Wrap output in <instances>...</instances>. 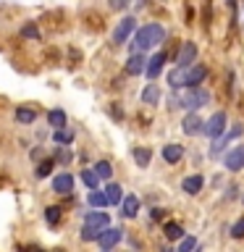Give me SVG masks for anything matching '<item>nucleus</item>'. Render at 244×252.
<instances>
[{"label": "nucleus", "instance_id": "nucleus-1", "mask_svg": "<svg viewBox=\"0 0 244 252\" xmlns=\"http://www.w3.org/2000/svg\"><path fill=\"white\" fill-rule=\"evenodd\" d=\"M163 39H165V29L160 27V24H147V27L137 29L131 47H134V53H142V50H147V47L160 45Z\"/></svg>", "mask_w": 244, "mask_h": 252}, {"label": "nucleus", "instance_id": "nucleus-2", "mask_svg": "<svg viewBox=\"0 0 244 252\" xmlns=\"http://www.w3.org/2000/svg\"><path fill=\"white\" fill-rule=\"evenodd\" d=\"M210 102V94L205 92V90H197V87H189L186 92H181L176 94V97L171 100V108H202V105H208Z\"/></svg>", "mask_w": 244, "mask_h": 252}, {"label": "nucleus", "instance_id": "nucleus-3", "mask_svg": "<svg viewBox=\"0 0 244 252\" xmlns=\"http://www.w3.org/2000/svg\"><path fill=\"white\" fill-rule=\"evenodd\" d=\"M134 32H137V19H134V16H126V19H121V21H118V27L113 29V42L123 45Z\"/></svg>", "mask_w": 244, "mask_h": 252}, {"label": "nucleus", "instance_id": "nucleus-4", "mask_svg": "<svg viewBox=\"0 0 244 252\" xmlns=\"http://www.w3.org/2000/svg\"><path fill=\"white\" fill-rule=\"evenodd\" d=\"M223 131H226V113H220V110L210 116V121L202 124V134H208V137H213V139L220 137Z\"/></svg>", "mask_w": 244, "mask_h": 252}, {"label": "nucleus", "instance_id": "nucleus-5", "mask_svg": "<svg viewBox=\"0 0 244 252\" xmlns=\"http://www.w3.org/2000/svg\"><path fill=\"white\" fill-rule=\"evenodd\" d=\"M118 242H121V228H108L105 226V228H102V234L97 236V244L102 250H113Z\"/></svg>", "mask_w": 244, "mask_h": 252}, {"label": "nucleus", "instance_id": "nucleus-6", "mask_svg": "<svg viewBox=\"0 0 244 252\" xmlns=\"http://www.w3.org/2000/svg\"><path fill=\"white\" fill-rule=\"evenodd\" d=\"M226 168L228 171H242L244 168V145H236V147H231V153L226 155Z\"/></svg>", "mask_w": 244, "mask_h": 252}, {"label": "nucleus", "instance_id": "nucleus-7", "mask_svg": "<svg viewBox=\"0 0 244 252\" xmlns=\"http://www.w3.org/2000/svg\"><path fill=\"white\" fill-rule=\"evenodd\" d=\"M194 58H197V45L194 42H184L181 50H179V55H176V63L179 66H192Z\"/></svg>", "mask_w": 244, "mask_h": 252}, {"label": "nucleus", "instance_id": "nucleus-8", "mask_svg": "<svg viewBox=\"0 0 244 252\" xmlns=\"http://www.w3.org/2000/svg\"><path fill=\"white\" fill-rule=\"evenodd\" d=\"M108 223H110V218H108V213H102V210H94V213H90V216L84 218V226L94 228V231H102Z\"/></svg>", "mask_w": 244, "mask_h": 252}, {"label": "nucleus", "instance_id": "nucleus-9", "mask_svg": "<svg viewBox=\"0 0 244 252\" xmlns=\"http://www.w3.org/2000/svg\"><path fill=\"white\" fill-rule=\"evenodd\" d=\"M163 63H165V53H155L152 58L145 63V74H147V79H155L157 74H160V71H163Z\"/></svg>", "mask_w": 244, "mask_h": 252}, {"label": "nucleus", "instance_id": "nucleus-10", "mask_svg": "<svg viewBox=\"0 0 244 252\" xmlns=\"http://www.w3.org/2000/svg\"><path fill=\"white\" fill-rule=\"evenodd\" d=\"M139 213V200L134 194H126V197H121V216L123 218H134Z\"/></svg>", "mask_w": 244, "mask_h": 252}, {"label": "nucleus", "instance_id": "nucleus-11", "mask_svg": "<svg viewBox=\"0 0 244 252\" xmlns=\"http://www.w3.org/2000/svg\"><path fill=\"white\" fill-rule=\"evenodd\" d=\"M181 126H184V134H189V137H197V134H202V118L197 116V113H189Z\"/></svg>", "mask_w": 244, "mask_h": 252}, {"label": "nucleus", "instance_id": "nucleus-12", "mask_svg": "<svg viewBox=\"0 0 244 252\" xmlns=\"http://www.w3.org/2000/svg\"><path fill=\"white\" fill-rule=\"evenodd\" d=\"M71 189H74V179H71V173H61V176H55V179H53V192L68 194Z\"/></svg>", "mask_w": 244, "mask_h": 252}, {"label": "nucleus", "instance_id": "nucleus-13", "mask_svg": "<svg viewBox=\"0 0 244 252\" xmlns=\"http://www.w3.org/2000/svg\"><path fill=\"white\" fill-rule=\"evenodd\" d=\"M145 58H142V55L139 53H134L131 55V58L129 61H126V74H129V76H137V74H145Z\"/></svg>", "mask_w": 244, "mask_h": 252}, {"label": "nucleus", "instance_id": "nucleus-14", "mask_svg": "<svg viewBox=\"0 0 244 252\" xmlns=\"http://www.w3.org/2000/svg\"><path fill=\"white\" fill-rule=\"evenodd\" d=\"M186 76H189V66H179L176 71H171L168 74V84L171 87H186Z\"/></svg>", "mask_w": 244, "mask_h": 252}, {"label": "nucleus", "instance_id": "nucleus-15", "mask_svg": "<svg viewBox=\"0 0 244 252\" xmlns=\"http://www.w3.org/2000/svg\"><path fill=\"white\" fill-rule=\"evenodd\" d=\"M184 158V147L181 145H165L163 147V160L165 163H179Z\"/></svg>", "mask_w": 244, "mask_h": 252}, {"label": "nucleus", "instance_id": "nucleus-16", "mask_svg": "<svg viewBox=\"0 0 244 252\" xmlns=\"http://www.w3.org/2000/svg\"><path fill=\"white\" fill-rule=\"evenodd\" d=\"M202 187H205V179L202 176H186L184 181H181V189H184L186 194H197Z\"/></svg>", "mask_w": 244, "mask_h": 252}, {"label": "nucleus", "instance_id": "nucleus-17", "mask_svg": "<svg viewBox=\"0 0 244 252\" xmlns=\"http://www.w3.org/2000/svg\"><path fill=\"white\" fill-rule=\"evenodd\" d=\"M208 76V68L205 66H189V76H186V87H197L202 79Z\"/></svg>", "mask_w": 244, "mask_h": 252}, {"label": "nucleus", "instance_id": "nucleus-18", "mask_svg": "<svg viewBox=\"0 0 244 252\" xmlns=\"http://www.w3.org/2000/svg\"><path fill=\"white\" fill-rule=\"evenodd\" d=\"M142 102H147V105H157V102H160V90H157L155 84H147L145 92H142Z\"/></svg>", "mask_w": 244, "mask_h": 252}, {"label": "nucleus", "instance_id": "nucleus-19", "mask_svg": "<svg viewBox=\"0 0 244 252\" xmlns=\"http://www.w3.org/2000/svg\"><path fill=\"white\" fill-rule=\"evenodd\" d=\"M134 160H137L139 168H147L150 160H152V153L147 147H134Z\"/></svg>", "mask_w": 244, "mask_h": 252}, {"label": "nucleus", "instance_id": "nucleus-20", "mask_svg": "<svg viewBox=\"0 0 244 252\" xmlns=\"http://www.w3.org/2000/svg\"><path fill=\"white\" fill-rule=\"evenodd\" d=\"M242 134H244V126H242V124H236L234 129H231V131L226 134V139L220 142V145H215V147H213V155H218L220 150H223V145H228V142H231V139H236V137H242Z\"/></svg>", "mask_w": 244, "mask_h": 252}, {"label": "nucleus", "instance_id": "nucleus-21", "mask_svg": "<svg viewBox=\"0 0 244 252\" xmlns=\"http://www.w3.org/2000/svg\"><path fill=\"white\" fill-rule=\"evenodd\" d=\"M90 205L92 208H108V197H105V192H100V189H90Z\"/></svg>", "mask_w": 244, "mask_h": 252}, {"label": "nucleus", "instance_id": "nucleus-22", "mask_svg": "<svg viewBox=\"0 0 244 252\" xmlns=\"http://www.w3.org/2000/svg\"><path fill=\"white\" fill-rule=\"evenodd\" d=\"M47 121H50L53 129H63V126H66V113L55 108V110H50V113H47Z\"/></svg>", "mask_w": 244, "mask_h": 252}, {"label": "nucleus", "instance_id": "nucleus-23", "mask_svg": "<svg viewBox=\"0 0 244 252\" xmlns=\"http://www.w3.org/2000/svg\"><path fill=\"white\" fill-rule=\"evenodd\" d=\"M163 234H165V239H168V242H176V239H181L184 228H181L179 223H165L163 226Z\"/></svg>", "mask_w": 244, "mask_h": 252}, {"label": "nucleus", "instance_id": "nucleus-24", "mask_svg": "<svg viewBox=\"0 0 244 252\" xmlns=\"http://www.w3.org/2000/svg\"><path fill=\"white\" fill-rule=\"evenodd\" d=\"M82 181L87 184V189H97V187H100V176H97L94 171H90V168L82 171Z\"/></svg>", "mask_w": 244, "mask_h": 252}, {"label": "nucleus", "instance_id": "nucleus-25", "mask_svg": "<svg viewBox=\"0 0 244 252\" xmlns=\"http://www.w3.org/2000/svg\"><path fill=\"white\" fill-rule=\"evenodd\" d=\"M105 197H108V202L110 205H116V202H121V187H118V184H108L105 187Z\"/></svg>", "mask_w": 244, "mask_h": 252}, {"label": "nucleus", "instance_id": "nucleus-26", "mask_svg": "<svg viewBox=\"0 0 244 252\" xmlns=\"http://www.w3.org/2000/svg\"><path fill=\"white\" fill-rule=\"evenodd\" d=\"M34 110H29V108H19V110H16V121H19V124H31V121H34Z\"/></svg>", "mask_w": 244, "mask_h": 252}, {"label": "nucleus", "instance_id": "nucleus-27", "mask_svg": "<svg viewBox=\"0 0 244 252\" xmlns=\"http://www.w3.org/2000/svg\"><path fill=\"white\" fill-rule=\"evenodd\" d=\"M94 173H97L100 179H110V176H113V168H110L108 160H100L97 165H94Z\"/></svg>", "mask_w": 244, "mask_h": 252}, {"label": "nucleus", "instance_id": "nucleus-28", "mask_svg": "<svg viewBox=\"0 0 244 252\" xmlns=\"http://www.w3.org/2000/svg\"><path fill=\"white\" fill-rule=\"evenodd\" d=\"M45 218H47V223H50V226H58V220H61V208L50 205V208L45 210Z\"/></svg>", "mask_w": 244, "mask_h": 252}, {"label": "nucleus", "instance_id": "nucleus-29", "mask_svg": "<svg viewBox=\"0 0 244 252\" xmlns=\"http://www.w3.org/2000/svg\"><path fill=\"white\" fill-rule=\"evenodd\" d=\"M50 171H53V160H45V163H39L37 165V179H45V176H50Z\"/></svg>", "mask_w": 244, "mask_h": 252}, {"label": "nucleus", "instance_id": "nucleus-30", "mask_svg": "<svg viewBox=\"0 0 244 252\" xmlns=\"http://www.w3.org/2000/svg\"><path fill=\"white\" fill-rule=\"evenodd\" d=\"M74 139V134L71 131H63V129H55V142H58V145H68V142Z\"/></svg>", "mask_w": 244, "mask_h": 252}, {"label": "nucleus", "instance_id": "nucleus-31", "mask_svg": "<svg viewBox=\"0 0 244 252\" xmlns=\"http://www.w3.org/2000/svg\"><path fill=\"white\" fill-rule=\"evenodd\" d=\"M231 236H234V239H244V218H239L231 226Z\"/></svg>", "mask_w": 244, "mask_h": 252}, {"label": "nucleus", "instance_id": "nucleus-32", "mask_svg": "<svg viewBox=\"0 0 244 252\" xmlns=\"http://www.w3.org/2000/svg\"><path fill=\"white\" fill-rule=\"evenodd\" d=\"M21 34H24V37H31V39H37V37H39V32H37V27H34V24H27V27L21 29Z\"/></svg>", "mask_w": 244, "mask_h": 252}, {"label": "nucleus", "instance_id": "nucleus-33", "mask_svg": "<svg viewBox=\"0 0 244 252\" xmlns=\"http://www.w3.org/2000/svg\"><path fill=\"white\" fill-rule=\"evenodd\" d=\"M194 247H197V242L192 239V236H189V239H184V242L179 244V250H181V252H189V250H194Z\"/></svg>", "mask_w": 244, "mask_h": 252}, {"label": "nucleus", "instance_id": "nucleus-34", "mask_svg": "<svg viewBox=\"0 0 244 252\" xmlns=\"http://www.w3.org/2000/svg\"><path fill=\"white\" fill-rule=\"evenodd\" d=\"M129 3H131V0H110V5H113L116 11H121V8H126Z\"/></svg>", "mask_w": 244, "mask_h": 252}, {"label": "nucleus", "instance_id": "nucleus-35", "mask_svg": "<svg viewBox=\"0 0 244 252\" xmlns=\"http://www.w3.org/2000/svg\"><path fill=\"white\" fill-rule=\"evenodd\" d=\"M68 158H71L68 150H58V160H68Z\"/></svg>", "mask_w": 244, "mask_h": 252}]
</instances>
